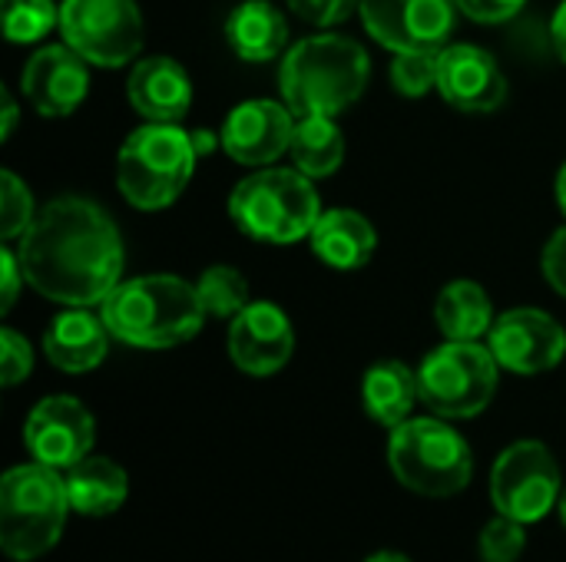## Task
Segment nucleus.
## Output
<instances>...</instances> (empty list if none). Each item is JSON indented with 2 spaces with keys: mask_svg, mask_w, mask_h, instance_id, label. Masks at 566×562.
I'll use <instances>...</instances> for the list:
<instances>
[{
  "mask_svg": "<svg viewBox=\"0 0 566 562\" xmlns=\"http://www.w3.org/2000/svg\"><path fill=\"white\" fill-rule=\"evenodd\" d=\"M434 321L448 341H478L494 325V305L478 282L458 278L441 288L434 301Z\"/></svg>",
  "mask_w": 566,
  "mask_h": 562,
  "instance_id": "nucleus-24",
  "label": "nucleus"
},
{
  "mask_svg": "<svg viewBox=\"0 0 566 562\" xmlns=\"http://www.w3.org/2000/svg\"><path fill=\"white\" fill-rule=\"evenodd\" d=\"M418 401H421L418 371H411L405 361H378L365 371L361 404L375 424L388 431L401 427L405 421H411V411Z\"/></svg>",
  "mask_w": 566,
  "mask_h": 562,
  "instance_id": "nucleus-22",
  "label": "nucleus"
},
{
  "mask_svg": "<svg viewBox=\"0 0 566 562\" xmlns=\"http://www.w3.org/2000/svg\"><path fill=\"white\" fill-rule=\"evenodd\" d=\"M292 116L295 113L285 103L245 99L226 116L219 142L232 162L249 166V169H265L285 149H292V132H295Z\"/></svg>",
  "mask_w": 566,
  "mask_h": 562,
  "instance_id": "nucleus-14",
  "label": "nucleus"
},
{
  "mask_svg": "<svg viewBox=\"0 0 566 562\" xmlns=\"http://www.w3.org/2000/svg\"><path fill=\"white\" fill-rule=\"evenodd\" d=\"M60 33L93 66H126L139 56L146 26L136 0H60Z\"/></svg>",
  "mask_w": 566,
  "mask_h": 562,
  "instance_id": "nucleus-9",
  "label": "nucleus"
},
{
  "mask_svg": "<svg viewBox=\"0 0 566 562\" xmlns=\"http://www.w3.org/2000/svg\"><path fill=\"white\" fill-rule=\"evenodd\" d=\"M70 494L60 470L46 464L10 467L0 480V547L10 560L30 562L50 553L66 527Z\"/></svg>",
  "mask_w": 566,
  "mask_h": 562,
  "instance_id": "nucleus-5",
  "label": "nucleus"
},
{
  "mask_svg": "<svg viewBox=\"0 0 566 562\" xmlns=\"http://www.w3.org/2000/svg\"><path fill=\"white\" fill-rule=\"evenodd\" d=\"M70 507L80 517H109L126 503L129 494V477L126 470L109 460V457H83L76 467L63 470Z\"/></svg>",
  "mask_w": 566,
  "mask_h": 562,
  "instance_id": "nucleus-23",
  "label": "nucleus"
},
{
  "mask_svg": "<svg viewBox=\"0 0 566 562\" xmlns=\"http://www.w3.org/2000/svg\"><path fill=\"white\" fill-rule=\"evenodd\" d=\"M196 291L202 298L206 315L212 318H235L245 305H249V282L242 272L229 268V265H212L199 275Z\"/></svg>",
  "mask_w": 566,
  "mask_h": 562,
  "instance_id": "nucleus-26",
  "label": "nucleus"
},
{
  "mask_svg": "<svg viewBox=\"0 0 566 562\" xmlns=\"http://www.w3.org/2000/svg\"><path fill=\"white\" fill-rule=\"evenodd\" d=\"M365 562H411L405 553H395V550H385V553H375V556H368Z\"/></svg>",
  "mask_w": 566,
  "mask_h": 562,
  "instance_id": "nucleus-38",
  "label": "nucleus"
},
{
  "mask_svg": "<svg viewBox=\"0 0 566 562\" xmlns=\"http://www.w3.org/2000/svg\"><path fill=\"white\" fill-rule=\"evenodd\" d=\"M308 242H312V252L328 268H335V272H355V268H361L375 255L378 232L355 209H328V212L318 215Z\"/></svg>",
  "mask_w": 566,
  "mask_h": 562,
  "instance_id": "nucleus-20",
  "label": "nucleus"
},
{
  "mask_svg": "<svg viewBox=\"0 0 566 562\" xmlns=\"http://www.w3.org/2000/svg\"><path fill=\"white\" fill-rule=\"evenodd\" d=\"M560 467L547 444L517 441L511 444L491 470V500L501 517L524 527L541 523L560 503Z\"/></svg>",
  "mask_w": 566,
  "mask_h": 562,
  "instance_id": "nucleus-10",
  "label": "nucleus"
},
{
  "mask_svg": "<svg viewBox=\"0 0 566 562\" xmlns=\"http://www.w3.org/2000/svg\"><path fill=\"white\" fill-rule=\"evenodd\" d=\"M551 36H554V46H557L560 60L566 63V0L557 7V13L551 20Z\"/></svg>",
  "mask_w": 566,
  "mask_h": 562,
  "instance_id": "nucleus-36",
  "label": "nucleus"
},
{
  "mask_svg": "<svg viewBox=\"0 0 566 562\" xmlns=\"http://www.w3.org/2000/svg\"><path fill=\"white\" fill-rule=\"evenodd\" d=\"M17 258L27 285L66 308L103 305L126 262L113 215L83 195L46 202L20 235Z\"/></svg>",
  "mask_w": 566,
  "mask_h": 562,
  "instance_id": "nucleus-1",
  "label": "nucleus"
},
{
  "mask_svg": "<svg viewBox=\"0 0 566 562\" xmlns=\"http://www.w3.org/2000/svg\"><path fill=\"white\" fill-rule=\"evenodd\" d=\"M289 7L305 20V23H315V26H335L342 20H348L361 0H289Z\"/></svg>",
  "mask_w": 566,
  "mask_h": 562,
  "instance_id": "nucleus-32",
  "label": "nucleus"
},
{
  "mask_svg": "<svg viewBox=\"0 0 566 562\" xmlns=\"http://www.w3.org/2000/svg\"><path fill=\"white\" fill-rule=\"evenodd\" d=\"M126 99L146 123H179L192 106V79L172 56H143L126 79Z\"/></svg>",
  "mask_w": 566,
  "mask_h": 562,
  "instance_id": "nucleus-18",
  "label": "nucleus"
},
{
  "mask_svg": "<svg viewBox=\"0 0 566 562\" xmlns=\"http://www.w3.org/2000/svg\"><path fill=\"white\" fill-rule=\"evenodd\" d=\"M0 378H3V388H17L20 381L30 378L33 371V351H30V341L23 335H17L13 328H3L0 331Z\"/></svg>",
  "mask_w": 566,
  "mask_h": 562,
  "instance_id": "nucleus-31",
  "label": "nucleus"
},
{
  "mask_svg": "<svg viewBox=\"0 0 566 562\" xmlns=\"http://www.w3.org/2000/svg\"><path fill=\"white\" fill-rule=\"evenodd\" d=\"M557 510H560V523L566 527V490L560 494V503H557Z\"/></svg>",
  "mask_w": 566,
  "mask_h": 562,
  "instance_id": "nucleus-40",
  "label": "nucleus"
},
{
  "mask_svg": "<svg viewBox=\"0 0 566 562\" xmlns=\"http://www.w3.org/2000/svg\"><path fill=\"white\" fill-rule=\"evenodd\" d=\"M0 96H3V129H0V139H10L13 126H17V99H13L10 86H3Z\"/></svg>",
  "mask_w": 566,
  "mask_h": 562,
  "instance_id": "nucleus-37",
  "label": "nucleus"
},
{
  "mask_svg": "<svg viewBox=\"0 0 566 562\" xmlns=\"http://www.w3.org/2000/svg\"><path fill=\"white\" fill-rule=\"evenodd\" d=\"M438 53H421V50L395 53V60H391V86L401 96H411V99L438 89Z\"/></svg>",
  "mask_w": 566,
  "mask_h": 562,
  "instance_id": "nucleus-29",
  "label": "nucleus"
},
{
  "mask_svg": "<svg viewBox=\"0 0 566 562\" xmlns=\"http://www.w3.org/2000/svg\"><path fill=\"white\" fill-rule=\"evenodd\" d=\"M458 0H361L365 30L391 53H438L458 26Z\"/></svg>",
  "mask_w": 566,
  "mask_h": 562,
  "instance_id": "nucleus-11",
  "label": "nucleus"
},
{
  "mask_svg": "<svg viewBox=\"0 0 566 562\" xmlns=\"http://www.w3.org/2000/svg\"><path fill=\"white\" fill-rule=\"evenodd\" d=\"M488 348L497 364L511 374H544L557 368L566 354L564 325L541 308H511L494 318Z\"/></svg>",
  "mask_w": 566,
  "mask_h": 562,
  "instance_id": "nucleus-12",
  "label": "nucleus"
},
{
  "mask_svg": "<svg viewBox=\"0 0 566 562\" xmlns=\"http://www.w3.org/2000/svg\"><path fill=\"white\" fill-rule=\"evenodd\" d=\"M0 13L10 43H36L60 23V3L53 0H0Z\"/></svg>",
  "mask_w": 566,
  "mask_h": 562,
  "instance_id": "nucleus-27",
  "label": "nucleus"
},
{
  "mask_svg": "<svg viewBox=\"0 0 566 562\" xmlns=\"http://www.w3.org/2000/svg\"><path fill=\"white\" fill-rule=\"evenodd\" d=\"M96 441L93 414L70 394L43 397L27 424H23V444L33 454L36 464H46L53 470H70L83 457H90Z\"/></svg>",
  "mask_w": 566,
  "mask_h": 562,
  "instance_id": "nucleus-13",
  "label": "nucleus"
},
{
  "mask_svg": "<svg viewBox=\"0 0 566 562\" xmlns=\"http://www.w3.org/2000/svg\"><path fill=\"white\" fill-rule=\"evenodd\" d=\"M33 219H36V212H33V195H30L27 182L17 172L3 169L0 172V235H3V242H13L17 235H23Z\"/></svg>",
  "mask_w": 566,
  "mask_h": 562,
  "instance_id": "nucleus-28",
  "label": "nucleus"
},
{
  "mask_svg": "<svg viewBox=\"0 0 566 562\" xmlns=\"http://www.w3.org/2000/svg\"><path fill=\"white\" fill-rule=\"evenodd\" d=\"M541 268H544L547 285L566 298V225L547 238L544 255H541Z\"/></svg>",
  "mask_w": 566,
  "mask_h": 562,
  "instance_id": "nucleus-33",
  "label": "nucleus"
},
{
  "mask_svg": "<svg viewBox=\"0 0 566 562\" xmlns=\"http://www.w3.org/2000/svg\"><path fill=\"white\" fill-rule=\"evenodd\" d=\"M388 467L411 494L444 500L471 484L474 457L468 441L444 417H411L391 431Z\"/></svg>",
  "mask_w": 566,
  "mask_h": 562,
  "instance_id": "nucleus-7",
  "label": "nucleus"
},
{
  "mask_svg": "<svg viewBox=\"0 0 566 562\" xmlns=\"http://www.w3.org/2000/svg\"><path fill=\"white\" fill-rule=\"evenodd\" d=\"M229 215L255 242L292 245L312 235L322 199L305 172L265 166L232 189Z\"/></svg>",
  "mask_w": 566,
  "mask_h": 562,
  "instance_id": "nucleus-6",
  "label": "nucleus"
},
{
  "mask_svg": "<svg viewBox=\"0 0 566 562\" xmlns=\"http://www.w3.org/2000/svg\"><path fill=\"white\" fill-rule=\"evenodd\" d=\"M527 0H458L461 13L474 23H504L524 10Z\"/></svg>",
  "mask_w": 566,
  "mask_h": 562,
  "instance_id": "nucleus-34",
  "label": "nucleus"
},
{
  "mask_svg": "<svg viewBox=\"0 0 566 562\" xmlns=\"http://www.w3.org/2000/svg\"><path fill=\"white\" fill-rule=\"evenodd\" d=\"M438 93L461 113H494L507 99V76L474 43H448L438 53Z\"/></svg>",
  "mask_w": 566,
  "mask_h": 562,
  "instance_id": "nucleus-17",
  "label": "nucleus"
},
{
  "mask_svg": "<svg viewBox=\"0 0 566 562\" xmlns=\"http://www.w3.org/2000/svg\"><path fill=\"white\" fill-rule=\"evenodd\" d=\"M199 156L196 132H186L179 123H146L119 146L116 185L133 209H166L186 192Z\"/></svg>",
  "mask_w": 566,
  "mask_h": 562,
  "instance_id": "nucleus-4",
  "label": "nucleus"
},
{
  "mask_svg": "<svg viewBox=\"0 0 566 562\" xmlns=\"http://www.w3.org/2000/svg\"><path fill=\"white\" fill-rule=\"evenodd\" d=\"M527 547V527L511 517H494L478 540V553L484 562H517Z\"/></svg>",
  "mask_w": 566,
  "mask_h": 562,
  "instance_id": "nucleus-30",
  "label": "nucleus"
},
{
  "mask_svg": "<svg viewBox=\"0 0 566 562\" xmlns=\"http://www.w3.org/2000/svg\"><path fill=\"white\" fill-rule=\"evenodd\" d=\"M295 351V328L272 301H249L229 325V358L242 374H279Z\"/></svg>",
  "mask_w": 566,
  "mask_h": 562,
  "instance_id": "nucleus-15",
  "label": "nucleus"
},
{
  "mask_svg": "<svg viewBox=\"0 0 566 562\" xmlns=\"http://www.w3.org/2000/svg\"><path fill=\"white\" fill-rule=\"evenodd\" d=\"M99 315L116 341L143 351L186 344L206 321L196 285L179 275H143L119 282L99 305Z\"/></svg>",
  "mask_w": 566,
  "mask_h": 562,
  "instance_id": "nucleus-2",
  "label": "nucleus"
},
{
  "mask_svg": "<svg viewBox=\"0 0 566 562\" xmlns=\"http://www.w3.org/2000/svg\"><path fill=\"white\" fill-rule=\"evenodd\" d=\"M229 50L245 63H269L289 43L285 13L269 0H245L226 20Z\"/></svg>",
  "mask_w": 566,
  "mask_h": 562,
  "instance_id": "nucleus-21",
  "label": "nucleus"
},
{
  "mask_svg": "<svg viewBox=\"0 0 566 562\" xmlns=\"http://www.w3.org/2000/svg\"><path fill=\"white\" fill-rule=\"evenodd\" d=\"M295 169L308 179H325L345 162V136L335 116H298L292 132Z\"/></svg>",
  "mask_w": 566,
  "mask_h": 562,
  "instance_id": "nucleus-25",
  "label": "nucleus"
},
{
  "mask_svg": "<svg viewBox=\"0 0 566 562\" xmlns=\"http://www.w3.org/2000/svg\"><path fill=\"white\" fill-rule=\"evenodd\" d=\"M109 328L90 308H66L43 331V354L63 374H86L103 364L109 351Z\"/></svg>",
  "mask_w": 566,
  "mask_h": 562,
  "instance_id": "nucleus-19",
  "label": "nucleus"
},
{
  "mask_svg": "<svg viewBox=\"0 0 566 562\" xmlns=\"http://www.w3.org/2000/svg\"><path fill=\"white\" fill-rule=\"evenodd\" d=\"M0 272H3V295H0V308H3V311H10V308H13V301H17V295H20V282H27V278H23V268H20V258H17V252H13L10 245H3V248H0Z\"/></svg>",
  "mask_w": 566,
  "mask_h": 562,
  "instance_id": "nucleus-35",
  "label": "nucleus"
},
{
  "mask_svg": "<svg viewBox=\"0 0 566 562\" xmlns=\"http://www.w3.org/2000/svg\"><path fill=\"white\" fill-rule=\"evenodd\" d=\"M20 89L40 116H70L90 93V66L70 43H50L23 63Z\"/></svg>",
  "mask_w": 566,
  "mask_h": 562,
  "instance_id": "nucleus-16",
  "label": "nucleus"
},
{
  "mask_svg": "<svg viewBox=\"0 0 566 562\" xmlns=\"http://www.w3.org/2000/svg\"><path fill=\"white\" fill-rule=\"evenodd\" d=\"M368 53L342 33L298 40L279 66L282 103L295 116H338L355 106L368 86Z\"/></svg>",
  "mask_w": 566,
  "mask_h": 562,
  "instance_id": "nucleus-3",
  "label": "nucleus"
},
{
  "mask_svg": "<svg viewBox=\"0 0 566 562\" xmlns=\"http://www.w3.org/2000/svg\"><path fill=\"white\" fill-rule=\"evenodd\" d=\"M557 202H560V209H564L566 215V162L564 169H560V176H557Z\"/></svg>",
  "mask_w": 566,
  "mask_h": 562,
  "instance_id": "nucleus-39",
  "label": "nucleus"
},
{
  "mask_svg": "<svg viewBox=\"0 0 566 562\" xmlns=\"http://www.w3.org/2000/svg\"><path fill=\"white\" fill-rule=\"evenodd\" d=\"M501 364L478 341H444L418 368V391L431 414L468 421L488 411L497 394Z\"/></svg>",
  "mask_w": 566,
  "mask_h": 562,
  "instance_id": "nucleus-8",
  "label": "nucleus"
}]
</instances>
